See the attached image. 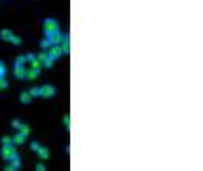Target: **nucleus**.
Returning a JSON list of instances; mask_svg holds the SVG:
<instances>
[{
  "mask_svg": "<svg viewBox=\"0 0 203 171\" xmlns=\"http://www.w3.org/2000/svg\"><path fill=\"white\" fill-rule=\"evenodd\" d=\"M42 27H44V32H57L59 31V23H57V19H44V23H42Z\"/></svg>",
  "mask_w": 203,
  "mask_h": 171,
  "instance_id": "f257e3e1",
  "label": "nucleus"
},
{
  "mask_svg": "<svg viewBox=\"0 0 203 171\" xmlns=\"http://www.w3.org/2000/svg\"><path fill=\"white\" fill-rule=\"evenodd\" d=\"M15 156H17L15 146H14V145H4V148H2V158L6 160V162H10V160L15 158Z\"/></svg>",
  "mask_w": 203,
  "mask_h": 171,
  "instance_id": "f03ea898",
  "label": "nucleus"
},
{
  "mask_svg": "<svg viewBox=\"0 0 203 171\" xmlns=\"http://www.w3.org/2000/svg\"><path fill=\"white\" fill-rule=\"evenodd\" d=\"M14 74H15L17 80H25V78H27V68H25V65L15 63V65H14Z\"/></svg>",
  "mask_w": 203,
  "mask_h": 171,
  "instance_id": "7ed1b4c3",
  "label": "nucleus"
},
{
  "mask_svg": "<svg viewBox=\"0 0 203 171\" xmlns=\"http://www.w3.org/2000/svg\"><path fill=\"white\" fill-rule=\"evenodd\" d=\"M46 38L51 42V46H59L61 40H63V34H61V31H57V32H48Z\"/></svg>",
  "mask_w": 203,
  "mask_h": 171,
  "instance_id": "20e7f679",
  "label": "nucleus"
},
{
  "mask_svg": "<svg viewBox=\"0 0 203 171\" xmlns=\"http://www.w3.org/2000/svg\"><path fill=\"white\" fill-rule=\"evenodd\" d=\"M40 91H42V97H48V99L55 95V88H53V86H50V84H48V86H42V88H40Z\"/></svg>",
  "mask_w": 203,
  "mask_h": 171,
  "instance_id": "39448f33",
  "label": "nucleus"
},
{
  "mask_svg": "<svg viewBox=\"0 0 203 171\" xmlns=\"http://www.w3.org/2000/svg\"><path fill=\"white\" fill-rule=\"evenodd\" d=\"M50 57H53V59H59V57L63 55V50H61V46H51L50 48Z\"/></svg>",
  "mask_w": 203,
  "mask_h": 171,
  "instance_id": "423d86ee",
  "label": "nucleus"
},
{
  "mask_svg": "<svg viewBox=\"0 0 203 171\" xmlns=\"http://www.w3.org/2000/svg\"><path fill=\"white\" fill-rule=\"evenodd\" d=\"M21 167V160H19V156H15V158H12L10 160V165L6 167L8 171H15V169H19Z\"/></svg>",
  "mask_w": 203,
  "mask_h": 171,
  "instance_id": "0eeeda50",
  "label": "nucleus"
},
{
  "mask_svg": "<svg viewBox=\"0 0 203 171\" xmlns=\"http://www.w3.org/2000/svg\"><path fill=\"white\" fill-rule=\"evenodd\" d=\"M27 78H29V80H36V78H40V68L30 67L29 71H27Z\"/></svg>",
  "mask_w": 203,
  "mask_h": 171,
  "instance_id": "6e6552de",
  "label": "nucleus"
},
{
  "mask_svg": "<svg viewBox=\"0 0 203 171\" xmlns=\"http://www.w3.org/2000/svg\"><path fill=\"white\" fill-rule=\"evenodd\" d=\"M12 141H14V145H23V143L27 141V135H23V133L19 131L17 135H14V137H12Z\"/></svg>",
  "mask_w": 203,
  "mask_h": 171,
  "instance_id": "1a4fd4ad",
  "label": "nucleus"
},
{
  "mask_svg": "<svg viewBox=\"0 0 203 171\" xmlns=\"http://www.w3.org/2000/svg\"><path fill=\"white\" fill-rule=\"evenodd\" d=\"M12 36H14V32L10 29H2V31H0V40H10Z\"/></svg>",
  "mask_w": 203,
  "mask_h": 171,
  "instance_id": "9d476101",
  "label": "nucleus"
},
{
  "mask_svg": "<svg viewBox=\"0 0 203 171\" xmlns=\"http://www.w3.org/2000/svg\"><path fill=\"white\" fill-rule=\"evenodd\" d=\"M36 154H38L40 158H44V160H46V158H50V150H48L46 146H42V145H40V148L36 150Z\"/></svg>",
  "mask_w": 203,
  "mask_h": 171,
  "instance_id": "9b49d317",
  "label": "nucleus"
},
{
  "mask_svg": "<svg viewBox=\"0 0 203 171\" xmlns=\"http://www.w3.org/2000/svg\"><path fill=\"white\" fill-rule=\"evenodd\" d=\"M30 101H32L30 93H29V91H23V93H21V103H25V105H29Z\"/></svg>",
  "mask_w": 203,
  "mask_h": 171,
  "instance_id": "f8f14e48",
  "label": "nucleus"
},
{
  "mask_svg": "<svg viewBox=\"0 0 203 171\" xmlns=\"http://www.w3.org/2000/svg\"><path fill=\"white\" fill-rule=\"evenodd\" d=\"M29 93H30V97H42L40 88H30V89H29Z\"/></svg>",
  "mask_w": 203,
  "mask_h": 171,
  "instance_id": "ddd939ff",
  "label": "nucleus"
},
{
  "mask_svg": "<svg viewBox=\"0 0 203 171\" xmlns=\"http://www.w3.org/2000/svg\"><path fill=\"white\" fill-rule=\"evenodd\" d=\"M40 48H42L44 51H46V50H50V48H51V42H50L48 38H44V40L40 42Z\"/></svg>",
  "mask_w": 203,
  "mask_h": 171,
  "instance_id": "4468645a",
  "label": "nucleus"
},
{
  "mask_svg": "<svg viewBox=\"0 0 203 171\" xmlns=\"http://www.w3.org/2000/svg\"><path fill=\"white\" fill-rule=\"evenodd\" d=\"M53 65H55V59H53V57H50V55H48V59L44 61V67H46V68H51Z\"/></svg>",
  "mask_w": 203,
  "mask_h": 171,
  "instance_id": "2eb2a0df",
  "label": "nucleus"
},
{
  "mask_svg": "<svg viewBox=\"0 0 203 171\" xmlns=\"http://www.w3.org/2000/svg\"><path fill=\"white\" fill-rule=\"evenodd\" d=\"M17 131H21V133H23V135H29V133H30V128H29V125H27V124H21V128H19Z\"/></svg>",
  "mask_w": 203,
  "mask_h": 171,
  "instance_id": "dca6fc26",
  "label": "nucleus"
},
{
  "mask_svg": "<svg viewBox=\"0 0 203 171\" xmlns=\"http://www.w3.org/2000/svg\"><path fill=\"white\" fill-rule=\"evenodd\" d=\"M36 59H38V61H42V67H44V61H46V59H48V53H46V51H42V53H38V55H36Z\"/></svg>",
  "mask_w": 203,
  "mask_h": 171,
  "instance_id": "f3484780",
  "label": "nucleus"
},
{
  "mask_svg": "<svg viewBox=\"0 0 203 171\" xmlns=\"http://www.w3.org/2000/svg\"><path fill=\"white\" fill-rule=\"evenodd\" d=\"M0 78H6V67L2 61H0Z\"/></svg>",
  "mask_w": 203,
  "mask_h": 171,
  "instance_id": "a211bd4d",
  "label": "nucleus"
},
{
  "mask_svg": "<svg viewBox=\"0 0 203 171\" xmlns=\"http://www.w3.org/2000/svg\"><path fill=\"white\" fill-rule=\"evenodd\" d=\"M25 59H27V63H32V61L36 59V55H34V53H27V55H25Z\"/></svg>",
  "mask_w": 203,
  "mask_h": 171,
  "instance_id": "6ab92c4d",
  "label": "nucleus"
},
{
  "mask_svg": "<svg viewBox=\"0 0 203 171\" xmlns=\"http://www.w3.org/2000/svg\"><path fill=\"white\" fill-rule=\"evenodd\" d=\"M4 145H14L12 137H2V146H4Z\"/></svg>",
  "mask_w": 203,
  "mask_h": 171,
  "instance_id": "aec40b11",
  "label": "nucleus"
},
{
  "mask_svg": "<svg viewBox=\"0 0 203 171\" xmlns=\"http://www.w3.org/2000/svg\"><path fill=\"white\" fill-rule=\"evenodd\" d=\"M63 124L66 125V129H69V128H70V116H69V114H66V116L63 118Z\"/></svg>",
  "mask_w": 203,
  "mask_h": 171,
  "instance_id": "412c9836",
  "label": "nucleus"
},
{
  "mask_svg": "<svg viewBox=\"0 0 203 171\" xmlns=\"http://www.w3.org/2000/svg\"><path fill=\"white\" fill-rule=\"evenodd\" d=\"M10 42L15 44V46H19V44H21V38H19V36H12V38H10Z\"/></svg>",
  "mask_w": 203,
  "mask_h": 171,
  "instance_id": "4be33fe9",
  "label": "nucleus"
},
{
  "mask_svg": "<svg viewBox=\"0 0 203 171\" xmlns=\"http://www.w3.org/2000/svg\"><path fill=\"white\" fill-rule=\"evenodd\" d=\"M15 63H21V65H25L27 63V59H25V55H19L17 59H15Z\"/></svg>",
  "mask_w": 203,
  "mask_h": 171,
  "instance_id": "5701e85b",
  "label": "nucleus"
},
{
  "mask_svg": "<svg viewBox=\"0 0 203 171\" xmlns=\"http://www.w3.org/2000/svg\"><path fill=\"white\" fill-rule=\"evenodd\" d=\"M8 88V82H6V78H0V89H6Z\"/></svg>",
  "mask_w": 203,
  "mask_h": 171,
  "instance_id": "b1692460",
  "label": "nucleus"
},
{
  "mask_svg": "<svg viewBox=\"0 0 203 171\" xmlns=\"http://www.w3.org/2000/svg\"><path fill=\"white\" fill-rule=\"evenodd\" d=\"M30 148H32V150H34V152H36V150H38V148H40V143H38V141H32V145H30Z\"/></svg>",
  "mask_w": 203,
  "mask_h": 171,
  "instance_id": "393cba45",
  "label": "nucleus"
},
{
  "mask_svg": "<svg viewBox=\"0 0 203 171\" xmlns=\"http://www.w3.org/2000/svg\"><path fill=\"white\" fill-rule=\"evenodd\" d=\"M21 124H23V122H21V120H14V122H12V125H14V128H15V129H19V128H21Z\"/></svg>",
  "mask_w": 203,
  "mask_h": 171,
  "instance_id": "a878e982",
  "label": "nucleus"
},
{
  "mask_svg": "<svg viewBox=\"0 0 203 171\" xmlns=\"http://www.w3.org/2000/svg\"><path fill=\"white\" fill-rule=\"evenodd\" d=\"M36 169H38V171H46V165H44V164H38Z\"/></svg>",
  "mask_w": 203,
  "mask_h": 171,
  "instance_id": "bb28decb",
  "label": "nucleus"
}]
</instances>
